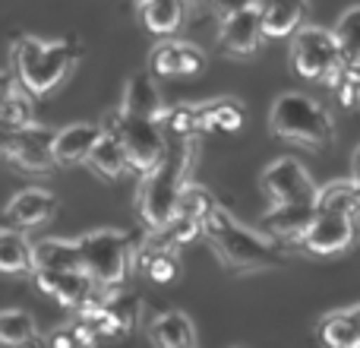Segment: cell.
<instances>
[{"mask_svg":"<svg viewBox=\"0 0 360 348\" xmlns=\"http://www.w3.org/2000/svg\"><path fill=\"white\" fill-rule=\"evenodd\" d=\"M243 120H247V108L234 95L205 101V105H199V137H209V133H237L243 127Z\"/></svg>","mask_w":360,"mask_h":348,"instance_id":"cell-20","label":"cell"},{"mask_svg":"<svg viewBox=\"0 0 360 348\" xmlns=\"http://www.w3.org/2000/svg\"><path fill=\"white\" fill-rule=\"evenodd\" d=\"M133 4H143V0H133Z\"/></svg>","mask_w":360,"mask_h":348,"instance_id":"cell-39","label":"cell"},{"mask_svg":"<svg viewBox=\"0 0 360 348\" xmlns=\"http://www.w3.org/2000/svg\"><path fill=\"white\" fill-rule=\"evenodd\" d=\"M351 178L360 184V146H357V152H354V159H351Z\"/></svg>","mask_w":360,"mask_h":348,"instance_id":"cell-36","label":"cell"},{"mask_svg":"<svg viewBox=\"0 0 360 348\" xmlns=\"http://www.w3.org/2000/svg\"><path fill=\"white\" fill-rule=\"evenodd\" d=\"M342 67H345V54L335 32L304 23L291 35V70L300 80L332 86V80L338 76Z\"/></svg>","mask_w":360,"mask_h":348,"instance_id":"cell-7","label":"cell"},{"mask_svg":"<svg viewBox=\"0 0 360 348\" xmlns=\"http://www.w3.org/2000/svg\"><path fill=\"white\" fill-rule=\"evenodd\" d=\"M162 127L171 137H199V105H168Z\"/></svg>","mask_w":360,"mask_h":348,"instance_id":"cell-31","label":"cell"},{"mask_svg":"<svg viewBox=\"0 0 360 348\" xmlns=\"http://www.w3.org/2000/svg\"><path fill=\"white\" fill-rule=\"evenodd\" d=\"M262 42H266V25H262V13L256 10V4L221 16L218 44H221V51L228 57L247 61V57H253L256 51H259Z\"/></svg>","mask_w":360,"mask_h":348,"instance_id":"cell-11","label":"cell"},{"mask_svg":"<svg viewBox=\"0 0 360 348\" xmlns=\"http://www.w3.org/2000/svg\"><path fill=\"white\" fill-rule=\"evenodd\" d=\"M127 114H136V118H152V120H162L165 114V99L158 92V82L152 73H133L124 86V101H120Z\"/></svg>","mask_w":360,"mask_h":348,"instance_id":"cell-19","label":"cell"},{"mask_svg":"<svg viewBox=\"0 0 360 348\" xmlns=\"http://www.w3.org/2000/svg\"><path fill=\"white\" fill-rule=\"evenodd\" d=\"M82 247V269L98 285L120 288L133 266V235L117 228H95L79 237Z\"/></svg>","mask_w":360,"mask_h":348,"instance_id":"cell-6","label":"cell"},{"mask_svg":"<svg viewBox=\"0 0 360 348\" xmlns=\"http://www.w3.org/2000/svg\"><path fill=\"white\" fill-rule=\"evenodd\" d=\"M319 216L316 199H307V203H275L272 209L262 216V228L266 235H272L275 241H300L307 228L313 225V218Z\"/></svg>","mask_w":360,"mask_h":348,"instance_id":"cell-13","label":"cell"},{"mask_svg":"<svg viewBox=\"0 0 360 348\" xmlns=\"http://www.w3.org/2000/svg\"><path fill=\"white\" fill-rule=\"evenodd\" d=\"M48 345H54V348H67V345H92V339L86 336V330H82L79 323H67V326H60V330H54L48 336Z\"/></svg>","mask_w":360,"mask_h":348,"instance_id":"cell-34","label":"cell"},{"mask_svg":"<svg viewBox=\"0 0 360 348\" xmlns=\"http://www.w3.org/2000/svg\"><path fill=\"white\" fill-rule=\"evenodd\" d=\"M319 212H342V216L360 218V184L351 180H332V184L319 187L316 193Z\"/></svg>","mask_w":360,"mask_h":348,"instance_id":"cell-26","label":"cell"},{"mask_svg":"<svg viewBox=\"0 0 360 348\" xmlns=\"http://www.w3.org/2000/svg\"><path fill=\"white\" fill-rule=\"evenodd\" d=\"M196 139L199 137H177V143L168 146L162 165L143 174L136 193V212L143 228L158 231L180 212V197L190 184V168L196 159Z\"/></svg>","mask_w":360,"mask_h":348,"instance_id":"cell-1","label":"cell"},{"mask_svg":"<svg viewBox=\"0 0 360 348\" xmlns=\"http://www.w3.org/2000/svg\"><path fill=\"white\" fill-rule=\"evenodd\" d=\"M357 237V218L342 216V212H319L313 225L300 235L297 247H304L313 256H335L354 244Z\"/></svg>","mask_w":360,"mask_h":348,"instance_id":"cell-10","label":"cell"},{"mask_svg":"<svg viewBox=\"0 0 360 348\" xmlns=\"http://www.w3.org/2000/svg\"><path fill=\"white\" fill-rule=\"evenodd\" d=\"M105 307L111 311V317L117 320V326H120V333H124V336H130V333L136 330L139 317H143V301H139L136 294L120 292V288H111Z\"/></svg>","mask_w":360,"mask_h":348,"instance_id":"cell-29","label":"cell"},{"mask_svg":"<svg viewBox=\"0 0 360 348\" xmlns=\"http://www.w3.org/2000/svg\"><path fill=\"white\" fill-rule=\"evenodd\" d=\"M0 269L6 275L35 273V244H29L25 235H19V228L10 225L0 231Z\"/></svg>","mask_w":360,"mask_h":348,"instance_id":"cell-23","label":"cell"},{"mask_svg":"<svg viewBox=\"0 0 360 348\" xmlns=\"http://www.w3.org/2000/svg\"><path fill=\"white\" fill-rule=\"evenodd\" d=\"M256 10L262 13L266 38H291L304 25L310 4L307 0H256Z\"/></svg>","mask_w":360,"mask_h":348,"instance_id":"cell-18","label":"cell"},{"mask_svg":"<svg viewBox=\"0 0 360 348\" xmlns=\"http://www.w3.org/2000/svg\"><path fill=\"white\" fill-rule=\"evenodd\" d=\"M57 197L48 190H38V187H32V190H19L16 197L6 203V212H4V222L10 225V228H38V225H44L48 218H54L57 212Z\"/></svg>","mask_w":360,"mask_h":348,"instance_id":"cell-14","label":"cell"},{"mask_svg":"<svg viewBox=\"0 0 360 348\" xmlns=\"http://www.w3.org/2000/svg\"><path fill=\"white\" fill-rule=\"evenodd\" d=\"M57 130L41 124H25L22 130H4V159L25 174H48L57 165L54 159Z\"/></svg>","mask_w":360,"mask_h":348,"instance_id":"cell-8","label":"cell"},{"mask_svg":"<svg viewBox=\"0 0 360 348\" xmlns=\"http://www.w3.org/2000/svg\"><path fill=\"white\" fill-rule=\"evenodd\" d=\"M332 92L348 111H360V63H345L332 80Z\"/></svg>","mask_w":360,"mask_h":348,"instance_id":"cell-33","label":"cell"},{"mask_svg":"<svg viewBox=\"0 0 360 348\" xmlns=\"http://www.w3.org/2000/svg\"><path fill=\"white\" fill-rule=\"evenodd\" d=\"M101 137H105V127L101 124H70L63 130H57V139H54L57 165H63V168L86 165Z\"/></svg>","mask_w":360,"mask_h":348,"instance_id":"cell-15","label":"cell"},{"mask_svg":"<svg viewBox=\"0 0 360 348\" xmlns=\"http://www.w3.org/2000/svg\"><path fill=\"white\" fill-rule=\"evenodd\" d=\"M149 63L158 76H196L205 70V54L190 42H162Z\"/></svg>","mask_w":360,"mask_h":348,"instance_id":"cell-16","label":"cell"},{"mask_svg":"<svg viewBox=\"0 0 360 348\" xmlns=\"http://www.w3.org/2000/svg\"><path fill=\"white\" fill-rule=\"evenodd\" d=\"M202 4H205V6H215V0H202Z\"/></svg>","mask_w":360,"mask_h":348,"instance_id":"cell-38","label":"cell"},{"mask_svg":"<svg viewBox=\"0 0 360 348\" xmlns=\"http://www.w3.org/2000/svg\"><path fill=\"white\" fill-rule=\"evenodd\" d=\"M202 237L212 244L218 260L234 273H266V269H278L288 263L285 250L272 235L262 237L243 228L224 206H218L202 222Z\"/></svg>","mask_w":360,"mask_h":348,"instance_id":"cell-2","label":"cell"},{"mask_svg":"<svg viewBox=\"0 0 360 348\" xmlns=\"http://www.w3.org/2000/svg\"><path fill=\"white\" fill-rule=\"evenodd\" d=\"M139 23L149 35L168 38L177 29H184L186 16H190V0H143L136 4Z\"/></svg>","mask_w":360,"mask_h":348,"instance_id":"cell-17","label":"cell"},{"mask_svg":"<svg viewBox=\"0 0 360 348\" xmlns=\"http://www.w3.org/2000/svg\"><path fill=\"white\" fill-rule=\"evenodd\" d=\"M269 130H272V137L294 146H307V149H326L335 139L332 114L316 99L300 92H285L272 101Z\"/></svg>","mask_w":360,"mask_h":348,"instance_id":"cell-4","label":"cell"},{"mask_svg":"<svg viewBox=\"0 0 360 348\" xmlns=\"http://www.w3.org/2000/svg\"><path fill=\"white\" fill-rule=\"evenodd\" d=\"M256 0H215V6L212 10L218 13V16H228V13H237V10H243V6H253Z\"/></svg>","mask_w":360,"mask_h":348,"instance_id":"cell-35","label":"cell"},{"mask_svg":"<svg viewBox=\"0 0 360 348\" xmlns=\"http://www.w3.org/2000/svg\"><path fill=\"white\" fill-rule=\"evenodd\" d=\"M32 279L48 298H54L70 311H82L101 288L86 269H35Z\"/></svg>","mask_w":360,"mask_h":348,"instance_id":"cell-12","label":"cell"},{"mask_svg":"<svg viewBox=\"0 0 360 348\" xmlns=\"http://www.w3.org/2000/svg\"><path fill=\"white\" fill-rule=\"evenodd\" d=\"M215 209H218V199L209 187L186 184L184 197H180V212H184V216H193V218H199V222H205Z\"/></svg>","mask_w":360,"mask_h":348,"instance_id":"cell-32","label":"cell"},{"mask_svg":"<svg viewBox=\"0 0 360 348\" xmlns=\"http://www.w3.org/2000/svg\"><path fill=\"white\" fill-rule=\"evenodd\" d=\"M0 120L4 130H22L25 124H32V92L16 80V86H6L4 108H0Z\"/></svg>","mask_w":360,"mask_h":348,"instance_id":"cell-27","label":"cell"},{"mask_svg":"<svg viewBox=\"0 0 360 348\" xmlns=\"http://www.w3.org/2000/svg\"><path fill=\"white\" fill-rule=\"evenodd\" d=\"M332 32H335L338 44H342L345 63H360V6L345 10Z\"/></svg>","mask_w":360,"mask_h":348,"instance_id":"cell-30","label":"cell"},{"mask_svg":"<svg viewBox=\"0 0 360 348\" xmlns=\"http://www.w3.org/2000/svg\"><path fill=\"white\" fill-rule=\"evenodd\" d=\"M35 269H82L79 241H67V237H44V241H38Z\"/></svg>","mask_w":360,"mask_h":348,"instance_id":"cell-25","label":"cell"},{"mask_svg":"<svg viewBox=\"0 0 360 348\" xmlns=\"http://www.w3.org/2000/svg\"><path fill=\"white\" fill-rule=\"evenodd\" d=\"M13 76L29 89L35 99L57 92L67 82V76L82 61V44L76 38L63 42H41L35 35H19L10 51Z\"/></svg>","mask_w":360,"mask_h":348,"instance_id":"cell-3","label":"cell"},{"mask_svg":"<svg viewBox=\"0 0 360 348\" xmlns=\"http://www.w3.org/2000/svg\"><path fill=\"white\" fill-rule=\"evenodd\" d=\"M259 190L266 193L269 203H307L316 199L319 187L313 184V178L297 159H278L272 162L259 178Z\"/></svg>","mask_w":360,"mask_h":348,"instance_id":"cell-9","label":"cell"},{"mask_svg":"<svg viewBox=\"0 0 360 348\" xmlns=\"http://www.w3.org/2000/svg\"><path fill=\"white\" fill-rule=\"evenodd\" d=\"M0 342L16 345H41V336L35 330V320L25 311H4L0 313Z\"/></svg>","mask_w":360,"mask_h":348,"instance_id":"cell-28","label":"cell"},{"mask_svg":"<svg viewBox=\"0 0 360 348\" xmlns=\"http://www.w3.org/2000/svg\"><path fill=\"white\" fill-rule=\"evenodd\" d=\"M351 311H354V317H357V323H360V304H357V307H351Z\"/></svg>","mask_w":360,"mask_h":348,"instance_id":"cell-37","label":"cell"},{"mask_svg":"<svg viewBox=\"0 0 360 348\" xmlns=\"http://www.w3.org/2000/svg\"><path fill=\"white\" fill-rule=\"evenodd\" d=\"M101 127L111 133H117L127 146V156H130V168L146 174L162 165V159L168 156V130L162 127V120L152 118H136V114H127L124 108H114L101 118Z\"/></svg>","mask_w":360,"mask_h":348,"instance_id":"cell-5","label":"cell"},{"mask_svg":"<svg viewBox=\"0 0 360 348\" xmlns=\"http://www.w3.org/2000/svg\"><path fill=\"white\" fill-rule=\"evenodd\" d=\"M316 336L329 348H360V323L354 311H332L319 320Z\"/></svg>","mask_w":360,"mask_h":348,"instance_id":"cell-24","label":"cell"},{"mask_svg":"<svg viewBox=\"0 0 360 348\" xmlns=\"http://www.w3.org/2000/svg\"><path fill=\"white\" fill-rule=\"evenodd\" d=\"M86 165L92 168L95 178H101V180H117V178H124L127 168H130V156H127L124 139H120L117 133L105 130V137L95 143V149H92V156H89Z\"/></svg>","mask_w":360,"mask_h":348,"instance_id":"cell-21","label":"cell"},{"mask_svg":"<svg viewBox=\"0 0 360 348\" xmlns=\"http://www.w3.org/2000/svg\"><path fill=\"white\" fill-rule=\"evenodd\" d=\"M149 339L162 348H190L196 345V330L186 313L165 311L149 323Z\"/></svg>","mask_w":360,"mask_h":348,"instance_id":"cell-22","label":"cell"}]
</instances>
